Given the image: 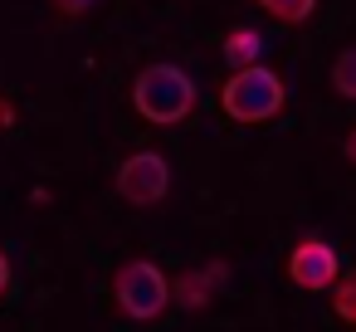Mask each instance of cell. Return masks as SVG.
<instances>
[{
	"instance_id": "6da1fadb",
	"label": "cell",
	"mask_w": 356,
	"mask_h": 332,
	"mask_svg": "<svg viewBox=\"0 0 356 332\" xmlns=\"http://www.w3.org/2000/svg\"><path fill=\"white\" fill-rule=\"evenodd\" d=\"M132 108L156 127L186 122L195 108V79L181 64H147L132 84Z\"/></svg>"
},
{
	"instance_id": "7a4b0ae2",
	"label": "cell",
	"mask_w": 356,
	"mask_h": 332,
	"mask_svg": "<svg viewBox=\"0 0 356 332\" xmlns=\"http://www.w3.org/2000/svg\"><path fill=\"white\" fill-rule=\"evenodd\" d=\"M283 98H288L283 79L264 64H249V69L229 74V84L220 88V103L234 122H268V118L283 113Z\"/></svg>"
},
{
	"instance_id": "3957f363",
	"label": "cell",
	"mask_w": 356,
	"mask_h": 332,
	"mask_svg": "<svg viewBox=\"0 0 356 332\" xmlns=\"http://www.w3.org/2000/svg\"><path fill=\"white\" fill-rule=\"evenodd\" d=\"M113 298H118V308H122L127 317L152 322V317H161V308L171 303V283H166V274H161L152 259H127V264L113 274Z\"/></svg>"
},
{
	"instance_id": "277c9868",
	"label": "cell",
	"mask_w": 356,
	"mask_h": 332,
	"mask_svg": "<svg viewBox=\"0 0 356 332\" xmlns=\"http://www.w3.org/2000/svg\"><path fill=\"white\" fill-rule=\"evenodd\" d=\"M166 191H171V166H166L161 152H137V157H127L118 166V196L127 205L152 210V205L166 200Z\"/></svg>"
},
{
	"instance_id": "5b68a950",
	"label": "cell",
	"mask_w": 356,
	"mask_h": 332,
	"mask_svg": "<svg viewBox=\"0 0 356 332\" xmlns=\"http://www.w3.org/2000/svg\"><path fill=\"white\" fill-rule=\"evenodd\" d=\"M288 278L307 293H322L337 283V249L322 244V239H302L293 254H288Z\"/></svg>"
},
{
	"instance_id": "8992f818",
	"label": "cell",
	"mask_w": 356,
	"mask_h": 332,
	"mask_svg": "<svg viewBox=\"0 0 356 332\" xmlns=\"http://www.w3.org/2000/svg\"><path fill=\"white\" fill-rule=\"evenodd\" d=\"M259 49H264L259 30H229V35H225V64H229L234 74L249 69V64H259Z\"/></svg>"
},
{
	"instance_id": "52a82bcc",
	"label": "cell",
	"mask_w": 356,
	"mask_h": 332,
	"mask_svg": "<svg viewBox=\"0 0 356 332\" xmlns=\"http://www.w3.org/2000/svg\"><path fill=\"white\" fill-rule=\"evenodd\" d=\"M171 298L186 303V308H200V303H210V278L205 274H186V278L171 283Z\"/></svg>"
},
{
	"instance_id": "ba28073f",
	"label": "cell",
	"mask_w": 356,
	"mask_h": 332,
	"mask_svg": "<svg viewBox=\"0 0 356 332\" xmlns=\"http://www.w3.org/2000/svg\"><path fill=\"white\" fill-rule=\"evenodd\" d=\"M259 6H264L273 20H283V25H302V20L317 10V0H259Z\"/></svg>"
},
{
	"instance_id": "9c48e42d",
	"label": "cell",
	"mask_w": 356,
	"mask_h": 332,
	"mask_svg": "<svg viewBox=\"0 0 356 332\" xmlns=\"http://www.w3.org/2000/svg\"><path fill=\"white\" fill-rule=\"evenodd\" d=\"M332 88L356 103V49H341V54H337V64H332Z\"/></svg>"
},
{
	"instance_id": "30bf717a",
	"label": "cell",
	"mask_w": 356,
	"mask_h": 332,
	"mask_svg": "<svg viewBox=\"0 0 356 332\" xmlns=\"http://www.w3.org/2000/svg\"><path fill=\"white\" fill-rule=\"evenodd\" d=\"M337 313H341V317H356V274L337 288Z\"/></svg>"
},
{
	"instance_id": "8fae6325",
	"label": "cell",
	"mask_w": 356,
	"mask_h": 332,
	"mask_svg": "<svg viewBox=\"0 0 356 332\" xmlns=\"http://www.w3.org/2000/svg\"><path fill=\"white\" fill-rule=\"evenodd\" d=\"M88 6H93V0H59V10H64V15H83Z\"/></svg>"
},
{
	"instance_id": "7c38bea8",
	"label": "cell",
	"mask_w": 356,
	"mask_h": 332,
	"mask_svg": "<svg viewBox=\"0 0 356 332\" xmlns=\"http://www.w3.org/2000/svg\"><path fill=\"white\" fill-rule=\"evenodd\" d=\"M10 288V259H6V249H0V293Z\"/></svg>"
},
{
	"instance_id": "4fadbf2b",
	"label": "cell",
	"mask_w": 356,
	"mask_h": 332,
	"mask_svg": "<svg viewBox=\"0 0 356 332\" xmlns=\"http://www.w3.org/2000/svg\"><path fill=\"white\" fill-rule=\"evenodd\" d=\"M341 152H346V161H356V127L346 132V142H341Z\"/></svg>"
},
{
	"instance_id": "5bb4252c",
	"label": "cell",
	"mask_w": 356,
	"mask_h": 332,
	"mask_svg": "<svg viewBox=\"0 0 356 332\" xmlns=\"http://www.w3.org/2000/svg\"><path fill=\"white\" fill-rule=\"evenodd\" d=\"M0 122H15V108H6V103H0Z\"/></svg>"
},
{
	"instance_id": "9a60e30c",
	"label": "cell",
	"mask_w": 356,
	"mask_h": 332,
	"mask_svg": "<svg viewBox=\"0 0 356 332\" xmlns=\"http://www.w3.org/2000/svg\"><path fill=\"white\" fill-rule=\"evenodd\" d=\"M351 322H356V317H351Z\"/></svg>"
}]
</instances>
